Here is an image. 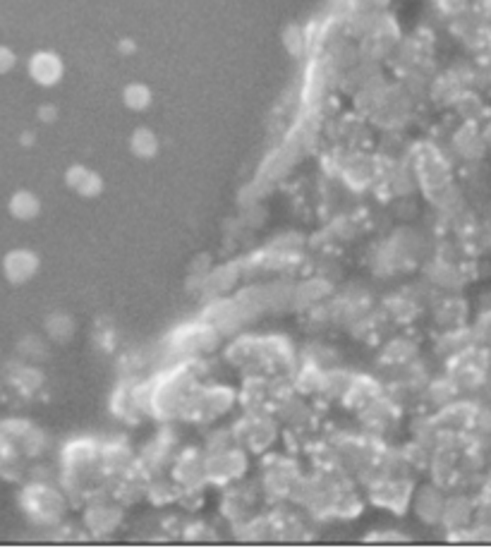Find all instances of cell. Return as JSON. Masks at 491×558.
<instances>
[{
    "label": "cell",
    "mask_w": 491,
    "mask_h": 558,
    "mask_svg": "<svg viewBox=\"0 0 491 558\" xmlns=\"http://www.w3.org/2000/svg\"><path fill=\"white\" fill-rule=\"evenodd\" d=\"M12 65V56L8 51H3V48H0V70H8Z\"/></svg>",
    "instance_id": "1"
}]
</instances>
